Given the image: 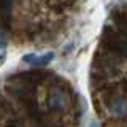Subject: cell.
<instances>
[{
	"instance_id": "obj_1",
	"label": "cell",
	"mask_w": 127,
	"mask_h": 127,
	"mask_svg": "<svg viewBox=\"0 0 127 127\" xmlns=\"http://www.w3.org/2000/svg\"><path fill=\"white\" fill-rule=\"evenodd\" d=\"M54 57V53H48L43 56H35V54H29L24 56V62H29L32 65H48Z\"/></svg>"
},
{
	"instance_id": "obj_2",
	"label": "cell",
	"mask_w": 127,
	"mask_h": 127,
	"mask_svg": "<svg viewBox=\"0 0 127 127\" xmlns=\"http://www.w3.org/2000/svg\"><path fill=\"white\" fill-rule=\"evenodd\" d=\"M3 57H5V54H3V53H2V54H0V62H2V61H3Z\"/></svg>"
}]
</instances>
